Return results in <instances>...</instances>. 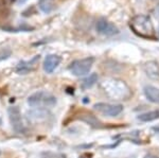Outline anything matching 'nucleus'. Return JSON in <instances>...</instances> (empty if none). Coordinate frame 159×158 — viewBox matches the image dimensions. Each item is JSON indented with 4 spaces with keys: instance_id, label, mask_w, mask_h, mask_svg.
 <instances>
[{
    "instance_id": "obj_1",
    "label": "nucleus",
    "mask_w": 159,
    "mask_h": 158,
    "mask_svg": "<svg viewBox=\"0 0 159 158\" xmlns=\"http://www.w3.org/2000/svg\"><path fill=\"white\" fill-rule=\"evenodd\" d=\"M105 95L112 100H126L130 97V89L124 81L116 78H106L101 82Z\"/></svg>"
},
{
    "instance_id": "obj_2",
    "label": "nucleus",
    "mask_w": 159,
    "mask_h": 158,
    "mask_svg": "<svg viewBox=\"0 0 159 158\" xmlns=\"http://www.w3.org/2000/svg\"><path fill=\"white\" fill-rule=\"evenodd\" d=\"M129 27L136 35L143 38H154L156 31L152 20L148 16L143 14L136 15L129 21Z\"/></svg>"
},
{
    "instance_id": "obj_3",
    "label": "nucleus",
    "mask_w": 159,
    "mask_h": 158,
    "mask_svg": "<svg viewBox=\"0 0 159 158\" xmlns=\"http://www.w3.org/2000/svg\"><path fill=\"white\" fill-rule=\"evenodd\" d=\"M56 102H57V100L52 93L43 90L36 91L28 98V104L31 107L37 109L51 108L56 105Z\"/></svg>"
},
{
    "instance_id": "obj_4",
    "label": "nucleus",
    "mask_w": 159,
    "mask_h": 158,
    "mask_svg": "<svg viewBox=\"0 0 159 158\" xmlns=\"http://www.w3.org/2000/svg\"><path fill=\"white\" fill-rule=\"evenodd\" d=\"M93 63H94V57H92V56L80 58V60L73 61V62L69 65L68 69L73 75L84 76L90 72Z\"/></svg>"
},
{
    "instance_id": "obj_5",
    "label": "nucleus",
    "mask_w": 159,
    "mask_h": 158,
    "mask_svg": "<svg viewBox=\"0 0 159 158\" xmlns=\"http://www.w3.org/2000/svg\"><path fill=\"white\" fill-rule=\"evenodd\" d=\"M93 108L98 111L99 114L103 115L105 117H117L123 111V105L121 104H111V103H104L100 102L93 105Z\"/></svg>"
},
{
    "instance_id": "obj_6",
    "label": "nucleus",
    "mask_w": 159,
    "mask_h": 158,
    "mask_svg": "<svg viewBox=\"0 0 159 158\" xmlns=\"http://www.w3.org/2000/svg\"><path fill=\"white\" fill-rule=\"evenodd\" d=\"M9 117L12 123V127L16 133H24L25 132V123L22 121L21 113L17 106H12L9 108Z\"/></svg>"
},
{
    "instance_id": "obj_7",
    "label": "nucleus",
    "mask_w": 159,
    "mask_h": 158,
    "mask_svg": "<svg viewBox=\"0 0 159 158\" xmlns=\"http://www.w3.org/2000/svg\"><path fill=\"white\" fill-rule=\"evenodd\" d=\"M96 30L99 34L104 35V36H114V35L119 34V29L117 28V25L104 18L98 20L96 25Z\"/></svg>"
},
{
    "instance_id": "obj_8",
    "label": "nucleus",
    "mask_w": 159,
    "mask_h": 158,
    "mask_svg": "<svg viewBox=\"0 0 159 158\" xmlns=\"http://www.w3.org/2000/svg\"><path fill=\"white\" fill-rule=\"evenodd\" d=\"M40 60V55H35L33 58H31L30 61H21L18 63V65L16 66V71L18 74H27V73L31 72L36 68L38 62Z\"/></svg>"
},
{
    "instance_id": "obj_9",
    "label": "nucleus",
    "mask_w": 159,
    "mask_h": 158,
    "mask_svg": "<svg viewBox=\"0 0 159 158\" xmlns=\"http://www.w3.org/2000/svg\"><path fill=\"white\" fill-rule=\"evenodd\" d=\"M61 62V57L60 55L56 54H49L45 57L43 63V68L45 70V72L47 73H52L56 68L58 67V65Z\"/></svg>"
},
{
    "instance_id": "obj_10",
    "label": "nucleus",
    "mask_w": 159,
    "mask_h": 158,
    "mask_svg": "<svg viewBox=\"0 0 159 158\" xmlns=\"http://www.w3.org/2000/svg\"><path fill=\"white\" fill-rule=\"evenodd\" d=\"M143 71L152 80H159V65L155 61H148L143 65Z\"/></svg>"
},
{
    "instance_id": "obj_11",
    "label": "nucleus",
    "mask_w": 159,
    "mask_h": 158,
    "mask_svg": "<svg viewBox=\"0 0 159 158\" xmlns=\"http://www.w3.org/2000/svg\"><path fill=\"white\" fill-rule=\"evenodd\" d=\"M143 93L148 101L159 105V88L153 85H145L143 88Z\"/></svg>"
},
{
    "instance_id": "obj_12",
    "label": "nucleus",
    "mask_w": 159,
    "mask_h": 158,
    "mask_svg": "<svg viewBox=\"0 0 159 158\" xmlns=\"http://www.w3.org/2000/svg\"><path fill=\"white\" fill-rule=\"evenodd\" d=\"M156 119H159V109L147 111V113H143L138 116V120H140L141 122H151L156 120Z\"/></svg>"
},
{
    "instance_id": "obj_13",
    "label": "nucleus",
    "mask_w": 159,
    "mask_h": 158,
    "mask_svg": "<svg viewBox=\"0 0 159 158\" xmlns=\"http://www.w3.org/2000/svg\"><path fill=\"white\" fill-rule=\"evenodd\" d=\"M99 80V76L97 73H91L89 76H87L86 79H84V81L82 82V88L84 89H88V88H91L92 86L94 85Z\"/></svg>"
},
{
    "instance_id": "obj_14",
    "label": "nucleus",
    "mask_w": 159,
    "mask_h": 158,
    "mask_svg": "<svg viewBox=\"0 0 159 158\" xmlns=\"http://www.w3.org/2000/svg\"><path fill=\"white\" fill-rule=\"evenodd\" d=\"M52 3H51L50 0H40L39 1V9L42 10L43 13L48 14V13L51 12L52 10Z\"/></svg>"
},
{
    "instance_id": "obj_15",
    "label": "nucleus",
    "mask_w": 159,
    "mask_h": 158,
    "mask_svg": "<svg viewBox=\"0 0 159 158\" xmlns=\"http://www.w3.org/2000/svg\"><path fill=\"white\" fill-rule=\"evenodd\" d=\"M40 158H66V155L61 154V153L47 152V153H43L40 155Z\"/></svg>"
},
{
    "instance_id": "obj_16",
    "label": "nucleus",
    "mask_w": 159,
    "mask_h": 158,
    "mask_svg": "<svg viewBox=\"0 0 159 158\" xmlns=\"http://www.w3.org/2000/svg\"><path fill=\"white\" fill-rule=\"evenodd\" d=\"M10 55H11V51H10V50L1 51V52H0V62H1V61H3V60H7Z\"/></svg>"
},
{
    "instance_id": "obj_17",
    "label": "nucleus",
    "mask_w": 159,
    "mask_h": 158,
    "mask_svg": "<svg viewBox=\"0 0 159 158\" xmlns=\"http://www.w3.org/2000/svg\"><path fill=\"white\" fill-rule=\"evenodd\" d=\"M144 158H159V157L156 156V155H153V154H148V155H145Z\"/></svg>"
},
{
    "instance_id": "obj_18",
    "label": "nucleus",
    "mask_w": 159,
    "mask_h": 158,
    "mask_svg": "<svg viewBox=\"0 0 159 158\" xmlns=\"http://www.w3.org/2000/svg\"><path fill=\"white\" fill-rule=\"evenodd\" d=\"M154 1H158V0H154Z\"/></svg>"
},
{
    "instance_id": "obj_19",
    "label": "nucleus",
    "mask_w": 159,
    "mask_h": 158,
    "mask_svg": "<svg viewBox=\"0 0 159 158\" xmlns=\"http://www.w3.org/2000/svg\"><path fill=\"white\" fill-rule=\"evenodd\" d=\"M0 123H1V120H0Z\"/></svg>"
},
{
    "instance_id": "obj_20",
    "label": "nucleus",
    "mask_w": 159,
    "mask_h": 158,
    "mask_svg": "<svg viewBox=\"0 0 159 158\" xmlns=\"http://www.w3.org/2000/svg\"><path fill=\"white\" fill-rule=\"evenodd\" d=\"M0 154H1V152H0Z\"/></svg>"
}]
</instances>
